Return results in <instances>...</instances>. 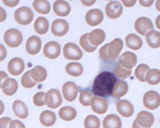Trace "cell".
Here are the masks:
<instances>
[{"label": "cell", "mask_w": 160, "mask_h": 128, "mask_svg": "<svg viewBox=\"0 0 160 128\" xmlns=\"http://www.w3.org/2000/svg\"><path fill=\"white\" fill-rule=\"evenodd\" d=\"M123 42L121 38H116L113 40L108 45V54L110 60H115L119 56L123 48Z\"/></svg>", "instance_id": "obj_19"}, {"label": "cell", "mask_w": 160, "mask_h": 128, "mask_svg": "<svg viewBox=\"0 0 160 128\" xmlns=\"http://www.w3.org/2000/svg\"><path fill=\"white\" fill-rule=\"evenodd\" d=\"M119 62L125 69H132L137 64V56L133 52H126L120 56Z\"/></svg>", "instance_id": "obj_15"}, {"label": "cell", "mask_w": 160, "mask_h": 128, "mask_svg": "<svg viewBox=\"0 0 160 128\" xmlns=\"http://www.w3.org/2000/svg\"><path fill=\"white\" fill-rule=\"evenodd\" d=\"M34 30L39 35L46 34L49 30V22L43 17H38L34 22Z\"/></svg>", "instance_id": "obj_28"}, {"label": "cell", "mask_w": 160, "mask_h": 128, "mask_svg": "<svg viewBox=\"0 0 160 128\" xmlns=\"http://www.w3.org/2000/svg\"><path fill=\"white\" fill-rule=\"evenodd\" d=\"M82 3L86 7H91L93 5L97 0H81Z\"/></svg>", "instance_id": "obj_51"}, {"label": "cell", "mask_w": 160, "mask_h": 128, "mask_svg": "<svg viewBox=\"0 0 160 128\" xmlns=\"http://www.w3.org/2000/svg\"><path fill=\"white\" fill-rule=\"evenodd\" d=\"M135 121L141 127L150 128L154 122V117L152 113L146 111H142L137 114Z\"/></svg>", "instance_id": "obj_16"}, {"label": "cell", "mask_w": 160, "mask_h": 128, "mask_svg": "<svg viewBox=\"0 0 160 128\" xmlns=\"http://www.w3.org/2000/svg\"><path fill=\"white\" fill-rule=\"evenodd\" d=\"M7 78H8V74L5 72H4V71H0V89H2V86L3 82Z\"/></svg>", "instance_id": "obj_50"}, {"label": "cell", "mask_w": 160, "mask_h": 128, "mask_svg": "<svg viewBox=\"0 0 160 128\" xmlns=\"http://www.w3.org/2000/svg\"><path fill=\"white\" fill-rule=\"evenodd\" d=\"M42 42L40 37L33 35L28 38L25 45L27 52L31 55L38 54L42 49Z\"/></svg>", "instance_id": "obj_12"}, {"label": "cell", "mask_w": 160, "mask_h": 128, "mask_svg": "<svg viewBox=\"0 0 160 128\" xmlns=\"http://www.w3.org/2000/svg\"><path fill=\"white\" fill-rule=\"evenodd\" d=\"M108 45L109 43L104 45L99 50V56L101 59L104 60H110V57L108 54Z\"/></svg>", "instance_id": "obj_42"}, {"label": "cell", "mask_w": 160, "mask_h": 128, "mask_svg": "<svg viewBox=\"0 0 160 128\" xmlns=\"http://www.w3.org/2000/svg\"><path fill=\"white\" fill-rule=\"evenodd\" d=\"M3 39L9 47L17 48L22 43L23 38L20 31L16 28H10L5 32Z\"/></svg>", "instance_id": "obj_2"}, {"label": "cell", "mask_w": 160, "mask_h": 128, "mask_svg": "<svg viewBox=\"0 0 160 128\" xmlns=\"http://www.w3.org/2000/svg\"><path fill=\"white\" fill-rule=\"evenodd\" d=\"M118 112L124 117H131L134 112L133 105L128 100H121L116 104Z\"/></svg>", "instance_id": "obj_18"}, {"label": "cell", "mask_w": 160, "mask_h": 128, "mask_svg": "<svg viewBox=\"0 0 160 128\" xmlns=\"http://www.w3.org/2000/svg\"><path fill=\"white\" fill-rule=\"evenodd\" d=\"M103 20V13L99 9L90 10L86 15V21L91 27H96L100 25Z\"/></svg>", "instance_id": "obj_14"}, {"label": "cell", "mask_w": 160, "mask_h": 128, "mask_svg": "<svg viewBox=\"0 0 160 128\" xmlns=\"http://www.w3.org/2000/svg\"><path fill=\"white\" fill-rule=\"evenodd\" d=\"M89 33H85L80 38V45L82 48L88 53H92L97 49V47L92 45L88 40Z\"/></svg>", "instance_id": "obj_38"}, {"label": "cell", "mask_w": 160, "mask_h": 128, "mask_svg": "<svg viewBox=\"0 0 160 128\" xmlns=\"http://www.w3.org/2000/svg\"><path fill=\"white\" fill-rule=\"evenodd\" d=\"M33 7L35 12L42 15H47L51 10V6L48 0H34Z\"/></svg>", "instance_id": "obj_31"}, {"label": "cell", "mask_w": 160, "mask_h": 128, "mask_svg": "<svg viewBox=\"0 0 160 128\" xmlns=\"http://www.w3.org/2000/svg\"><path fill=\"white\" fill-rule=\"evenodd\" d=\"M12 121V118L9 117L0 118V128H9V124Z\"/></svg>", "instance_id": "obj_43"}, {"label": "cell", "mask_w": 160, "mask_h": 128, "mask_svg": "<svg viewBox=\"0 0 160 128\" xmlns=\"http://www.w3.org/2000/svg\"><path fill=\"white\" fill-rule=\"evenodd\" d=\"M2 1L6 7L9 8H14L19 4L20 0H2Z\"/></svg>", "instance_id": "obj_45"}, {"label": "cell", "mask_w": 160, "mask_h": 128, "mask_svg": "<svg viewBox=\"0 0 160 128\" xmlns=\"http://www.w3.org/2000/svg\"><path fill=\"white\" fill-rule=\"evenodd\" d=\"M39 121L43 126L51 127L55 124L57 116L53 111L45 110L40 114L39 116Z\"/></svg>", "instance_id": "obj_24"}, {"label": "cell", "mask_w": 160, "mask_h": 128, "mask_svg": "<svg viewBox=\"0 0 160 128\" xmlns=\"http://www.w3.org/2000/svg\"><path fill=\"white\" fill-rule=\"evenodd\" d=\"M12 109L17 117L21 119L28 117L29 112L27 105L20 100H16L12 104Z\"/></svg>", "instance_id": "obj_22"}, {"label": "cell", "mask_w": 160, "mask_h": 128, "mask_svg": "<svg viewBox=\"0 0 160 128\" xmlns=\"http://www.w3.org/2000/svg\"><path fill=\"white\" fill-rule=\"evenodd\" d=\"M58 116L64 121H71L77 117V111L70 106H64L58 111Z\"/></svg>", "instance_id": "obj_30"}, {"label": "cell", "mask_w": 160, "mask_h": 128, "mask_svg": "<svg viewBox=\"0 0 160 128\" xmlns=\"http://www.w3.org/2000/svg\"><path fill=\"white\" fill-rule=\"evenodd\" d=\"M79 89L73 82H67L62 86V94L65 99L68 102L74 101L78 95Z\"/></svg>", "instance_id": "obj_7"}, {"label": "cell", "mask_w": 160, "mask_h": 128, "mask_svg": "<svg viewBox=\"0 0 160 128\" xmlns=\"http://www.w3.org/2000/svg\"><path fill=\"white\" fill-rule=\"evenodd\" d=\"M69 1H72V0H69Z\"/></svg>", "instance_id": "obj_57"}, {"label": "cell", "mask_w": 160, "mask_h": 128, "mask_svg": "<svg viewBox=\"0 0 160 128\" xmlns=\"http://www.w3.org/2000/svg\"><path fill=\"white\" fill-rule=\"evenodd\" d=\"M150 70V67L144 63H141L137 67L134 71L136 77L142 82H146V73Z\"/></svg>", "instance_id": "obj_36"}, {"label": "cell", "mask_w": 160, "mask_h": 128, "mask_svg": "<svg viewBox=\"0 0 160 128\" xmlns=\"http://www.w3.org/2000/svg\"><path fill=\"white\" fill-rule=\"evenodd\" d=\"M69 30L68 22L63 19L55 20L51 25V32L55 37H63Z\"/></svg>", "instance_id": "obj_11"}, {"label": "cell", "mask_w": 160, "mask_h": 128, "mask_svg": "<svg viewBox=\"0 0 160 128\" xmlns=\"http://www.w3.org/2000/svg\"><path fill=\"white\" fill-rule=\"evenodd\" d=\"M85 128H100L101 122L99 119L94 115L88 116L84 122Z\"/></svg>", "instance_id": "obj_37"}, {"label": "cell", "mask_w": 160, "mask_h": 128, "mask_svg": "<svg viewBox=\"0 0 160 128\" xmlns=\"http://www.w3.org/2000/svg\"><path fill=\"white\" fill-rule=\"evenodd\" d=\"M7 18V14L6 11L2 7H0V23L4 22Z\"/></svg>", "instance_id": "obj_49"}, {"label": "cell", "mask_w": 160, "mask_h": 128, "mask_svg": "<svg viewBox=\"0 0 160 128\" xmlns=\"http://www.w3.org/2000/svg\"><path fill=\"white\" fill-rule=\"evenodd\" d=\"M9 128H26V127L22 121L18 119H15L12 120L10 122L9 124Z\"/></svg>", "instance_id": "obj_44"}, {"label": "cell", "mask_w": 160, "mask_h": 128, "mask_svg": "<svg viewBox=\"0 0 160 128\" xmlns=\"http://www.w3.org/2000/svg\"><path fill=\"white\" fill-rule=\"evenodd\" d=\"M53 9L54 13L58 17H65L68 16L71 11L69 3L64 0H57L53 3Z\"/></svg>", "instance_id": "obj_20"}, {"label": "cell", "mask_w": 160, "mask_h": 128, "mask_svg": "<svg viewBox=\"0 0 160 128\" xmlns=\"http://www.w3.org/2000/svg\"><path fill=\"white\" fill-rule=\"evenodd\" d=\"M154 0H139L140 5L145 8L151 7L154 3Z\"/></svg>", "instance_id": "obj_47"}, {"label": "cell", "mask_w": 160, "mask_h": 128, "mask_svg": "<svg viewBox=\"0 0 160 128\" xmlns=\"http://www.w3.org/2000/svg\"><path fill=\"white\" fill-rule=\"evenodd\" d=\"M132 74L131 69H127L123 67L118 62L114 69V76L121 79H126L128 78Z\"/></svg>", "instance_id": "obj_35"}, {"label": "cell", "mask_w": 160, "mask_h": 128, "mask_svg": "<svg viewBox=\"0 0 160 128\" xmlns=\"http://www.w3.org/2000/svg\"><path fill=\"white\" fill-rule=\"evenodd\" d=\"M5 111V105L3 102L0 100V116L2 115Z\"/></svg>", "instance_id": "obj_52"}, {"label": "cell", "mask_w": 160, "mask_h": 128, "mask_svg": "<svg viewBox=\"0 0 160 128\" xmlns=\"http://www.w3.org/2000/svg\"><path fill=\"white\" fill-rule=\"evenodd\" d=\"M128 92V85L124 81H118L114 85L112 96L115 98H121Z\"/></svg>", "instance_id": "obj_33"}, {"label": "cell", "mask_w": 160, "mask_h": 128, "mask_svg": "<svg viewBox=\"0 0 160 128\" xmlns=\"http://www.w3.org/2000/svg\"><path fill=\"white\" fill-rule=\"evenodd\" d=\"M43 52L47 58L52 60L56 59L60 55L61 47L58 42L50 41L44 45Z\"/></svg>", "instance_id": "obj_9"}, {"label": "cell", "mask_w": 160, "mask_h": 128, "mask_svg": "<svg viewBox=\"0 0 160 128\" xmlns=\"http://www.w3.org/2000/svg\"><path fill=\"white\" fill-rule=\"evenodd\" d=\"M125 40L127 47L133 50H138L142 47V39L136 34L128 35Z\"/></svg>", "instance_id": "obj_29"}, {"label": "cell", "mask_w": 160, "mask_h": 128, "mask_svg": "<svg viewBox=\"0 0 160 128\" xmlns=\"http://www.w3.org/2000/svg\"><path fill=\"white\" fill-rule=\"evenodd\" d=\"M21 84L26 89H31L36 86V82L33 81L30 76V71H27L21 78Z\"/></svg>", "instance_id": "obj_39"}, {"label": "cell", "mask_w": 160, "mask_h": 128, "mask_svg": "<svg viewBox=\"0 0 160 128\" xmlns=\"http://www.w3.org/2000/svg\"><path fill=\"white\" fill-rule=\"evenodd\" d=\"M146 42L148 46L152 48H158L160 47V32L151 30L146 35Z\"/></svg>", "instance_id": "obj_27"}, {"label": "cell", "mask_w": 160, "mask_h": 128, "mask_svg": "<svg viewBox=\"0 0 160 128\" xmlns=\"http://www.w3.org/2000/svg\"><path fill=\"white\" fill-rule=\"evenodd\" d=\"M123 12V8L120 2L112 1L108 3L106 7V13L111 19L119 18Z\"/></svg>", "instance_id": "obj_13"}, {"label": "cell", "mask_w": 160, "mask_h": 128, "mask_svg": "<svg viewBox=\"0 0 160 128\" xmlns=\"http://www.w3.org/2000/svg\"><path fill=\"white\" fill-rule=\"evenodd\" d=\"M7 56V51L6 47L0 43V62H3L5 60Z\"/></svg>", "instance_id": "obj_46"}, {"label": "cell", "mask_w": 160, "mask_h": 128, "mask_svg": "<svg viewBox=\"0 0 160 128\" xmlns=\"http://www.w3.org/2000/svg\"><path fill=\"white\" fill-rule=\"evenodd\" d=\"M159 122H160V119H159Z\"/></svg>", "instance_id": "obj_58"}, {"label": "cell", "mask_w": 160, "mask_h": 128, "mask_svg": "<svg viewBox=\"0 0 160 128\" xmlns=\"http://www.w3.org/2000/svg\"><path fill=\"white\" fill-rule=\"evenodd\" d=\"M93 98V94L89 91L81 92L79 96V102L83 106L88 107L91 105V101Z\"/></svg>", "instance_id": "obj_40"}, {"label": "cell", "mask_w": 160, "mask_h": 128, "mask_svg": "<svg viewBox=\"0 0 160 128\" xmlns=\"http://www.w3.org/2000/svg\"><path fill=\"white\" fill-rule=\"evenodd\" d=\"M146 81L152 86L158 84L160 82V71L156 69H150L146 73Z\"/></svg>", "instance_id": "obj_34"}, {"label": "cell", "mask_w": 160, "mask_h": 128, "mask_svg": "<svg viewBox=\"0 0 160 128\" xmlns=\"http://www.w3.org/2000/svg\"><path fill=\"white\" fill-rule=\"evenodd\" d=\"M103 128H121L122 121L116 114H109L105 117L102 122Z\"/></svg>", "instance_id": "obj_26"}, {"label": "cell", "mask_w": 160, "mask_h": 128, "mask_svg": "<svg viewBox=\"0 0 160 128\" xmlns=\"http://www.w3.org/2000/svg\"><path fill=\"white\" fill-rule=\"evenodd\" d=\"M2 91L7 96H12L15 94L18 89V82L13 78H7L4 81L2 86Z\"/></svg>", "instance_id": "obj_21"}, {"label": "cell", "mask_w": 160, "mask_h": 128, "mask_svg": "<svg viewBox=\"0 0 160 128\" xmlns=\"http://www.w3.org/2000/svg\"><path fill=\"white\" fill-rule=\"evenodd\" d=\"M14 18L18 24L25 26L32 22L34 18V14L29 7H22L15 12Z\"/></svg>", "instance_id": "obj_3"}, {"label": "cell", "mask_w": 160, "mask_h": 128, "mask_svg": "<svg viewBox=\"0 0 160 128\" xmlns=\"http://www.w3.org/2000/svg\"><path fill=\"white\" fill-rule=\"evenodd\" d=\"M66 72L72 77L81 76L84 72V69L81 63L78 62H70L67 64L65 67Z\"/></svg>", "instance_id": "obj_32"}, {"label": "cell", "mask_w": 160, "mask_h": 128, "mask_svg": "<svg viewBox=\"0 0 160 128\" xmlns=\"http://www.w3.org/2000/svg\"><path fill=\"white\" fill-rule=\"evenodd\" d=\"M142 102L146 108L155 110L160 106V95L156 91H149L144 94Z\"/></svg>", "instance_id": "obj_6"}, {"label": "cell", "mask_w": 160, "mask_h": 128, "mask_svg": "<svg viewBox=\"0 0 160 128\" xmlns=\"http://www.w3.org/2000/svg\"><path fill=\"white\" fill-rule=\"evenodd\" d=\"M155 7H156V9L160 12V0H156V3H155Z\"/></svg>", "instance_id": "obj_54"}, {"label": "cell", "mask_w": 160, "mask_h": 128, "mask_svg": "<svg viewBox=\"0 0 160 128\" xmlns=\"http://www.w3.org/2000/svg\"><path fill=\"white\" fill-rule=\"evenodd\" d=\"M121 1L124 6L127 8L133 7L136 3V0H121Z\"/></svg>", "instance_id": "obj_48"}, {"label": "cell", "mask_w": 160, "mask_h": 128, "mask_svg": "<svg viewBox=\"0 0 160 128\" xmlns=\"http://www.w3.org/2000/svg\"><path fill=\"white\" fill-rule=\"evenodd\" d=\"M132 127V128H143V127H141L139 125H138V124H137V122H136V121H134L133 122Z\"/></svg>", "instance_id": "obj_55"}, {"label": "cell", "mask_w": 160, "mask_h": 128, "mask_svg": "<svg viewBox=\"0 0 160 128\" xmlns=\"http://www.w3.org/2000/svg\"><path fill=\"white\" fill-rule=\"evenodd\" d=\"M45 93L44 92H37L33 97V104L37 107H42L45 105Z\"/></svg>", "instance_id": "obj_41"}, {"label": "cell", "mask_w": 160, "mask_h": 128, "mask_svg": "<svg viewBox=\"0 0 160 128\" xmlns=\"http://www.w3.org/2000/svg\"><path fill=\"white\" fill-rule=\"evenodd\" d=\"M105 38L106 33L101 29H95L89 33L88 35L89 42L94 47H98L102 44Z\"/></svg>", "instance_id": "obj_23"}, {"label": "cell", "mask_w": 160, "mask_h": 128, "mask_svg": "<svg viewBox=\"0 0 160 128\" xmlns=\"http://www.w3.org/2000/svg\"><path fill=\"white\" fill-rule=\"evenodd\" d=\"M106 1H111V0H106Z\"/></svg>", "instance_id": "obj_56"}, {"label": "cell", "mask_w": 160, "mask_h": 128, "mask_svg": "<svg viewBox=\"0 0 160 128\" xmlns=\"http://www.w3.org/2000/svg\"><path fill=\"white\" fill-rule=\"evenodd\" d=\"M30 76L34 82H43L47 77V70L42 66H37L30 71Z\"/></svg>", "instance_id": "obj_25"}, {"label": "cell", "mask_w": 160, "mask_h": 128, "mask_svg": "<svg viewBox=\"0 0 160 128\" xmlns=\"http://www.w3.org/2000/svg\"><path fill=\"white\" fill-rule=\"evenodd\" d=\"M63 54L65 58L69 60H79L83 57L81 48L73 43H67L64 45Z\"/></svg>", "instance_id": "obj_5"}, {"label": "cell", "mask_w": 160, "mask_h": 128, "mask_svg": "<svg viewBox=\"0 0 160 128\" xmlns=\"http://www.w3.org/2000/svg\"><path fill=\"white\" fill-rule=\"evenodd\" d=\"M116 77L110 72L104 71L99 74L95 79L92 85V92L98 97H106L112 95Z\"/></svg>", "instance_id": "obj_1"}, {"label": "cell", "mask_w": 160, "mask_h": 128, "mask_svg": "<svg viewBox=\"0 0 160 128\" xmlns=\"http://www.w3.org/2000/svg\"><path fill=\"white\" fill-rule=\"evenodd\" d=\"M134 28L139 34L145 36L149 31L154 30V26L152 21L149 18L142 17L138 18L136 20Z\"/></svg>", "instance_id": "obj_8"}, {"label": "cell", "mask_w": 160, "mask_h": 128, "mask_svg": "<svg viewBox=\"0 0 160 128\" xmlns=\"http://www.w3.org/2000/svg\"><path fill=\"white\" fill-rule=\"evenodd\" d=\"M25 70V63L23 59L20 57L12 58L8 63V71L13 76H18Z\"/></svg>", "instance_id": "obj_10"}, {"label": "cell", "mask_w": 160, "mask_h": 128, "mask_svg": "<svg viewBox=\"0 0 160 128\" xmlns=\"http://www.w3.org/2000/svg\"><path fill=\"white\" fill-rule=\"evenodd\" d=\"M92 110L98 114H103L106 113L108 109V104L107 101L101 97H93L91 101Z\"/></svg>", "instance_id": "obj_17"}, {"label": "cell", "mask_w": 160, "mask_h": 128, "mask_svg": "<svg viewBox=\"0 0 160 128\" xmlns=\"http://www.w3.org/2000/svg\"><path fill=\"white\" fill-rule=\"evenodd\" d=\"M45 102L50 109H57L62 104V97L60 92L56 89H51L45 93Z\"/></svg>", "instance_id": "obj_4"}, {"label": "cell", "mask_w": 160, "mask_h": 128, "mask_svg": "<svg viewBox=\"0 0 160 128\" xmlns=\"http://www.w3.org/2000/svg\"><path fill=\"white\" fill-rule=\"evenodd\" d=\"M155 23H156V26L157 28L160 30V15L156 18Z\"/></svg>", "instance_id": "obj_53"}]
</instances>
